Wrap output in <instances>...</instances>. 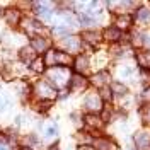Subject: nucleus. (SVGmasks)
<instances>
[{
  "mask_svg": "<svg viewBox=\"0 0 150 150\" xmlns=\"http://www.w3.org/2000/svg\"><path fill=\"white\" fill-rule=\"evenodd\" d=\"M72 77L70 68H63V67H53V68H46V72L43 74V80H46L55 91L65 89L68 87V80Z\"/></svg>",
  "mask_w": 150,
  "mask_h": 150,
  "instance_id": "f257e3e1",
  "label": "nucleus"
},
{
  "mask_svg": "<svg viewBox=\"0 0 150 150\" xmlns=\"http://www.w3.org/2000/svg\"><path fill=\"white\" fill-rule=\"evenodd\" d=\"M19 29H21V33H22L24 36H28L29 39L34 38V36H45V33H46V26H45L41 21H38L36 17H31V16H24Z\"/></svg>",
  "mask_w": 150,
  "mask_h": 150,
  "instance_id": "f03ea898",
  "label": "nucleus"
},
{
  "mask_svg": "<svg viewBox=\"0 0 150 150\" xmlns=\"http://www.w3.org/2000/svg\"><path fill=\"white\" fill-rule=\"evenodd\" d=\"M56 97H58V91H55L46 80L39 79L33 84V97L31 99H34V101H51L53 103Z\"/></svg>",
  "mask_w": 150,
  "mask_h": 150,
  "instance_id": "7ed1b4c3",
  "label": "nucleus"
},
{
  "mask_svg": "<svg viewBox=\"0 0 150 150\" xmlns=\"http://www.w3.org/2000/svg\"><path fill=\"white\" fill-rule=\"evenodd\" d=\"M82 46H84L82 38L77 36V34H68L67 38L56 41V50H62V51H65V53H68V55H72V56L80 55Z\"/></svg>",
  "mask_w": 150,
  "mask_h": 150,
  "instance_id": "20e7f679",
  "label": "nucleus"
},
{
  "mask_svg": "<svg viewBox=\"0 0 150 150\" xmlns=\"http://www.w3.org/2000/svg\"><path fill=\"white\" fill-rule=\"evenodd\" d=\"M2 17H4V22L9 26V29H19V26H21V22H22V19H24V16H22V10L17 9V7H7V9L2 10Z\"/></svg>",
  "mask_w": 150,
  "mask_h": 150,
  "instance_id": "39448f33",
  "label": "nucleus"
},
{
  "mask_svg": "<svg viewBox=\"0 0 150 150\" xmlns=\"http://www.w3.org/2000/svg\"><path fill=\"white\" fill-rule=\"evenodd\" d=\"M84 109L91 114H99V112L104 109V101L101 99L99 92H87L84 97Z\"/></svg>",
  "mask_w": 150,
  "mask_h": 150,
  "instance_id": "423d86ee",
  "label": "nucleus"
},
{
  "mask_svg": "<svg viewBox=\"0 0 150 150\" xmlns=\"http://www.w3.org/2000/svg\"><path fill=\"white\" fill-rule=\"evenodd\" d=\"M16 80L17 82L12 84V89H14L16 96H17L22 103L29 101L33 97V84H29L28 80H24V79H16Z\"/></svg>",
  "mask_w": 150,
  "mask_h": 150,
  "instance_id": "0eeeda50",
  "label": "nucleus"
},
{
  "mask_svg": "<svg viewBox=\"0 0 150 150\" xmlns=\"http://www.w3.org/2000/svg\"><path fill=\"white\" fill-rule=\"evenodd\" d=\"M89 79L85 75H79V74H72L70 80H68V91L72 94H80L85 92L89 89Z\"/></svg>",
  "mask_w": 150,
  "mask_h": 150,
  "instance_id": "6e6552de",
  "label": "nucleus"
},
{
  "mask_svg": "<svg viewBox=\"0 0 150 150\" xmlns=\"http://www.w3.org/2000/svg\"><path fill=\"white\" fill-rule=\"evenodd\" d=\"M29 46L33 48L39 56H43L50 48H53L51 46V38H48V36H34V38H31V39H29Z\"/></svg>",
  "mask_w": 150,
  "mask_h": 150,
  "instance_id": "1a4fd4ad",
  "label": "nucleus"
},
{
  "mask_svg": "<svg viewBox=\"0 0 150 150\" xmlns=\"http://www.w3.org/2000/svg\"><path fill=\"white\" fill-rule=\"evenodd\" d=\"M38 53L33 50V48L29 46V45H24V46H21L19 48V51H17V58H19V63H22V65H26L29 67L34 60L38 58Z\"/></svg>",
  "mask_w": 150,
  "mask_h": 150,
  "instance_id": "9d476101",
  "label": "nucleus"
},
{
  "mask_svg": "<svg viewBox=\"0 0 150 150\" xmlns=\"http://www.w3.org/2000/svg\"><path fill=\"white\" fill-rule=\"evenodd\" d=\"M74 74H79V75H85L89 72V68H91V60H89V56L84 55V53H80V55H77L74 58Z\"/></svg>",
  "mask_w": 150,
  "mask_h": 150,
  "instance_id": "9b49d317",
  "label": "nucleus"
},
{
  "mask_svg": "<svg viewBox=\"0 0 150 150\" xmlns=\"http://www.w3.org/2000/svg\"><path fill=\"white\" fill-rule=\"evenodd\" d=\"M80 38H82V43H84V45L94 48V46H97V45L101 43L103 34H101V33H97L96 29H85L84 33L80 34Z\"/></svg>",
  "mask_w": 150,
  "mask_h": 150,
  "instance_id": "f8f14e48",
  "label": "nucleus"
},
{
  "mask_svg": "<svg viewBox=\"0 0 150 150\" xmlns=\"http://www.w3.org/2000/svg\"><path fill=\"white\" fill-rule=\"evenodd\" d=\"M109 80H111V75H109V72H108V70H99V72H96V74L89 79L91 85H94V87H99V89L108 87Z\"/></svg>",
  "mask_w": 150,
  "mask_h": 150,
  "instance_id": "ddd939ff",
  "label": "nucleus"
},
{
  "mask_svg": "<svg viewBox=\"0 0 150 150\" xmlns=\"http://www.w3.org/2000/svg\"><path fill=\"white\" fill-rule=\"evenodd\" d=\"M104 118L101 114H91V112H87L84 116V125L89 128L91 131H96V130H101L104 126Z\"/></svg>",
  "mask_w": 150,
  "mask_h": 150,
  "instance_id": "4468645a",
  "label": "nucleus"
},
{
  "mask_svg": "<svg viewBox=\"0 0 150 150\" xmlns=\"http://www.w3.org/2000/svg\"><path fill=\"white\" fill-rule=\"evenodd\" d=\"M121 36H123L121 31L116 28V26H108L103 31V39L108 41V43H111V45H118L121 41Z\"/></svg>",
  "mask_w": 150,
  "mask_h": 150,
  "instance_id": "2eb2a0df",
  "label": "nucleus"
},
{
  "mask_svg": "<svg viewBox=\"0 0 150 150\" xmlns=\"http://www.w3.org/2000/svg\"><path fill=\"white\" fill-rule=\"evenodd\" d=\"M92 149L94 150H116L118 145L111 138H108V137H94Z\"/></svg>",
  "mask_w": 150,
  "mask_h": 150,
  "instance_id": "dca6fc26",
  "label": "nucleus"
},
{
  "mask_svg": "<svg viewBox=\"0 0 150 150\" xmlns=\"http://www.w3.org/2000/svg\"><path fill=\"white\" fill-rule=\"evenodd\" d=\"M133 142H135L137 150H150V133L149 131H138L133 137Z\"/></svg>",
  "mask_w": 150,
  "mask_h": 150,
  "instance_id": "f3484780",
  "label": "nucleus"
},
{
  "mask_svg": "<svg viewBox=\"0 0 150 150\" xmlns=\"http://www.w3.org/2000/svg\"><path fill=\"white\" fill-rule=\"evenodd\" d=\"M74 58L75 56L68 55L62 50H56V67H63V68H72L74 67Z\"/></svg>",
  "mask_w": 150,
  "mask_h": 150,
  "instance_id": "a211bd4d",
  "label": "nucleus"
},
{
  "mask_svg": "<svg viewBox=\"0 0 150 150\" xmlns=\"http://www.w3.org/2000/svg\"><path fill=\"white\" fill-rule=\"evenodd\" d=\"M77 19H79V24L84 26V28H87V29H91L92 26L97 24V17L94 16L92 12H79Z\"/></svg>",
  "mask_w": 150,
  "mask_h": 150,
  "instance_id": "6ab92c4d",
  "label": "nucleus"
},
{
  "mask_svg": "<svg viewBox=\"0 0 150 150\" xmlns=\"http://www.w3.org/2000/svg\"><path fill=\"white\" fill-rule=\"evenodd\" d=\"M131 24H133V17H131L130 14H118L116 19H114V26L120 29V31L130 29Z\"/></svg>",
  "mask_w": 150,
  "mask_h": 150,
  "instance_id": "aec40b11",
  "label": "nucleus"
},
{
  "mask_svg": "<svg viewBox=\"0 0 150 150\" xmlns=\"http://www.w3.org/2000/svg\"><path fill=\"white\" fill-rule=\"evenodd\" d=\"M50 33H51V38H53L55 41H60V39L67 38L68 34H72V33H70V29L67 28L63 22H62V24H55V26L51 28V31H50Z\"/></svg>",
  "mask_w": 150,
  "mask_h": 150,
  "instance_id": "412c9836",
  "label": "nucleus"
},
{
  "mask_svg": "<svg viewBox=\"0 0 150 150\" xmlns=\"http://www.w3.org/2000/svg\"><path fill=\"white\" fill-rule=\"evenodd\" d=\"M31 108L36 112H39V114H48V112L51 111V108H53V103L51 101H34L33 99Z\"/></svg>",
  "mask_w": 150,
  "mask_h": 150,
  "instance_id": "4be33fe9",
  "label": "nucleus"
},
{
  "mask_svg": "<svg viewBox=\"0 0 150 150\" xmlns=\"http://www.w3.org/2000/svg\"><path fill=\"white\" fill-rule=\"evenodd\" d=\"M19 142H21V147H31L34 149L39 145V138H38L36 133H26L24 137H19Z\"/></svg>",
  "mask_w": 150,
  "mask_h": 150,
  "instance_id": "5701e85b",
  "label": "nucleus"
},
{
  "mask_svg": "<svg viewBox=\"0 0 150 150\" xmlns=\"http://www.w3.org/2000/svg\"><path fill=\"white\" fill-rule=\"evenodd\" d=\"M137 62L142 70H150V50H142L137 53Z\"/></svg>",
  "mask_w": 150,
  "mask_h": 150,
  "instance_id": "b1692460",
  "label": "nucleus"
},
{
  "mask_svg": "<svg viewBox=\"0 0 150 150\" xmlns=\"http://www.w3.org/2000/svg\"><path fill=\"white\" fill-rule=\"evenodd\" d=\"M109 89H111V92L114 94V96H118V97H125V96H128V87L123 84V82H120V80L111 82V84H109Z\"/></svg>",
  "mask_w": 150,
  "mask_h": 150,
  "instance_id": "393cba45",
  "label": "nucleus"
},
{
  "mask_svg": "<svg viewBox=\"0 0 150 150\" xmlns=\"http://www.w3.org/2000/svg\"><path fill=\"white\" fill-rule=\"evenodd\" d=\"M28 68H29V72H33V74L43 75L45 72H46V67H45V62H43V56H38V58L28 67Z\"/></svg>",
  "mask_w": 150,
  "mask_h": 150,
  "instance_id": "a878e982",
  "label": "nucleus"
},
{
  "mask_svg": "<svg viewBox=\"0 0 150 150\" xmlns=\"http://www.w3.org/2000/svg\"><path fill=\"white\" fill-rule=\"evenodd\" d=\"M94 140V137L89 131H77L75 133V142L79 143V147H84V145H91Z\"/></svg>",
  "mask_w": 150,
  "mask_h": 150,
  "instance_id": "bb28decb",
  "label": "nucleus"
},
{
  "mask_svg": "<svg viewBox=\"0 0 150 150\" xmlns=\"http://www.w3.org/2000/svg\"><path fill=\"white\" fill-rule=\"evenodd\" d=\"M43 62L46 68H53L56 67V48H50L46 53L43 55Z\"/></svg>",
  "mask_w": 150,
  "mask_h": 150,
  "instance_id": "cd10ccee",
  "label": "nucleus"
},
{
  "mask_svg": "<svg viewBox=\"0 0 150 150\" xmlns=\"http://www.w3.org/2000/svg\"><path fill=\"white\" fill-rule=\"evenodd\" d=\"M135 19H137L138 22H142V24H149L150 22V10L145 9V7L138 9L135 12Z\"/></svg>",
  "mask_w": 150,
  "mask_h": 150,
  "instance_id": "c85d7f7f",
  "label": "nucleus"
},
{
  "mask_svg": "<svg viewBox=\"0 0 150 150\" xmlns=\"http://www.w3.org/2000/svg\"><path fill=\"white\" fill-rule=\"evenodd\" d=\"M118 74L121 79H130L131 75H133V67L131 65H121L118 68Z\"/></svg>",
  "mask_w": 150,
  "mask_h": 150,
  "instance_id": "c756f323",
  "label": "nucleus"
},
{
  "mask_svg": "<svg viewBox=\"0 0 150 150\" xmlns=\"http://www.w3.org/2000/svg\"><path fill=\"white\" fill-rule=\"evenodd\" d=\"M10 106H12V101H10L9 96H5V94H0V112L7 111Z\"/></svg>",
  "mask_w": 150,
  "mask_h": 150,
  "instance_id": "7c9ffc66",
  "label": "nucleus"
},
{
  "mask_svg": "<svg viewBox=\"0 0 150 150\" xmlns=\"http://www.w3.org/2000/svg\"><path fill=\"white\" fill-rule=\"evenodd\" d=\"M58 133H60V128L56 125H50L45 128V138H55Z\"/></svg>",
  "mask_w": 150,
  "mask_h": 150,
  "instance_id": "2f4dec72",
  "label": "nucleus"
},
{
  "mask_svg": "<svg viewBox=\"0 0 150 150\" xmlns=\"http://www.w3.org/2000/svg\"><path fill=\"white\" fill-rule=\"evenodd\" d=\"M140 84L143 89H149L150 87V72L149 70H142L140 72Z\"/></svg>",
  "mask_w": 150,
  "mask_h": 150,
  "instance_id": "473e14b6",
  "label": "nucleus"
},
{
  "mask_svg": "<svg viewBox=\"0 0 150 150\" xmlns=\"http://www.w3.org/2000/svg\"><path fill=\"white\" fill-rule=\"evenodd\" d=\"M99 96H101V99H103L104 103H109V101L112 99V92H111V89H109V85L99 89Z\"/></svg>",
  "mask_w": 150,
  "mask_h": 150,
  "instance_id": "72a5a7b5",
  "label": "nucleus"
},
{
  "mask_svg": "<svg viewBox=\"0 0 150 150\" xmlns=\"http://www.w3.org/2000/svg\"><path fill=\"white\" fill-rule=\"evenodd\" d=\"M142 121H143V125H147V126H150V106H143L142 108Z\"/></svg>",
  "mask_w": 150,
  "mask_h": 150,
  "instance_id": "f704fd0d",
  "label": "nucleus"
},
{
  "mask_svg": "<svg viewBox=\"0 0 150 150\" xmlns=\"http://www.w3.org/2000/svg\"><path fill=\"white\" fill-rule=\"evenodd\" d=\"M70 121L75 123V125H80V123H84V116H80L77 111L70 112Z\"/></svg>",
  "mask_w": 150,
  "mask_h": 150,
  "instance_id": "c9c22d12",
  "label": "nucleus"
},
{
  "mask_svg": "<svg viewBox=\"0 0 150 150\" xmlns=\"http://www.w3.org/2000/svg\"><path fill=\"white\" fill-rule=\"evenodd\" d=\"M70 94H72V92L68 91V87H65V89H60V91H58V97H56V99L63 101V99H67V97H68Z\"/></svg>",
  "mask_w": 150,
  "mask_h": 150,
  "instance_id": "e433bc0d",
  "label": "nucleus"
},
{
  "mask_svg": "<svg viewBox=\"0 0 150 150\" xmlns=\"http://www.w3.org/2000/svg\"><path fill=\"white\" fill-rule=\"evenodd\" d=\"M142 46H145L150 50V36L149 34H142Z\"/></svg>",
  "mask_w": 150,
  "mask_h": 150,
  "instance_id": "4c0bfd02",
  "label": "nucleus"
},
{
  "mask_svg": "<svg viewBox=\"0 0 150 150\" xmlns=\"http://www.w3.org/2000/svg\"><path fill=\"white\" fill-rule=\"evenodd\" d=\"M48 150H60V142H53V143L48 147Z\"/></svg>",
  "mask_w": 150,
  "mask_h": 150,
  "instance_id": "58836bf2",
  "label": "nucleus"
},
{
  "mask_svg": "<svg viewBox=\"0 0 150 150\" xmlns=\"http://www.w3.org/2000/svg\"><path fill=\"white\" fill-rule=\"evenodd\" d=\"M77 150H94L92 145H84V147H79Z\"/></svg>",
  "mask_w": 150,
  "mask_h": 150,
  "instance_id": "ea45409f",
  "label": "nucleus"
},
{
  "mask_svg": "<svg viewBox=\"0 0 150 150\" xmlns=\"http://www.w3.org/2000/svg\"><path fill=\"white\" fill-rule=\"evenodd\" d=\"M17 150H36V149H31V147H19Z\"/></svg>",
  "mask_w": 150,
  "mask_h": 150,
  "instance_id": "a19ab883",
  "label": "nucleus"
},
{
  "mask_svg": "<svg viewBox=\"0 0 150 150\" xmlns=\"http://www.w3.org/2000/svg\"><path fill=\"white\" fill-rule=\"evenodd\" d=\"M126 150H137V149H133V147H126Z\"/></svg>",
  "mask_w": 150,
  "mask_h": 150,
  "instance_id": "79ce46f5",
  "label": "nucleus"
}]
</instances>
